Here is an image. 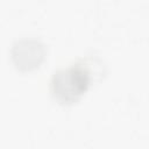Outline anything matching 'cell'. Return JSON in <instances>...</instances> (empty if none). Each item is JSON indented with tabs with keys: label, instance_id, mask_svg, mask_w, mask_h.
Instances as JSON below:
<instances>
[{
	"label": "cell",
	"instance_id": "obj_1",
	"mask_svg": "<svg viewBox=\"0 0 149 149\" xmlns=\"http://www.w3.org/2000/svg\"><path fill=\"white\" fill-rule=\"evenodd\" d=\"M90 70L80 63L56 71L51 79V93L61 104L76 102L88 88Z\"/></svg>",
	"mask_w": 149,
	"mask_h": 149
},
{
	"label": "cell",
	"instance_id": "obj_2",
	"mask_svg": "<svg viewBox=\"0 0 149 149\" xmlns=\"http://www.w3.org/2000/svg\"><path fill=\"white\" fill-rule=\"evenodd\" d=\"M43 48L36 41H20L13 48V59L19 69L30 70L41 63Z\"/></svg>",
	"mask_w": 149,
	"mask_h": 149
}]
</instances>
